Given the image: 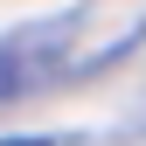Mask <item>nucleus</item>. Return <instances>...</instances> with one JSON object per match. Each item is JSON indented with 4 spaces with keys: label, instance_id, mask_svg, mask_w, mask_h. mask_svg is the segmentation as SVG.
Instances as JSON below:
<instances>
[{
    "label": "nucleus",
    "instance_id": "1",
    "mask_svg": "<svg viewBox=\"0 0 146 146\" xmlns=\"http://www.w3.org/2000/svg\"><path fill=\"white\" fill-rule=\"evenodd\" d=\"M70 14H56V21H35V28H14V35H0V104H14L21 90H35L49 77V70L63 63V49H70Z\"/></svg>",
    "mask_w": 146,
    "mask_h": 146
},
{
    "label": "nucleus",
    "instance_id": "2",
    "mask_svg": "<svg viewBox=\"0 0 146 146\" xmlns=\"http://www.w3.org/2000/svg\"><path fill=\"white\" fill-rule=\"evenodd\" d=\"M0 146H49V139H0Z\"/></svg>",
    "mask_w": 146,
    "mask_h": 146
}]
</instances>
